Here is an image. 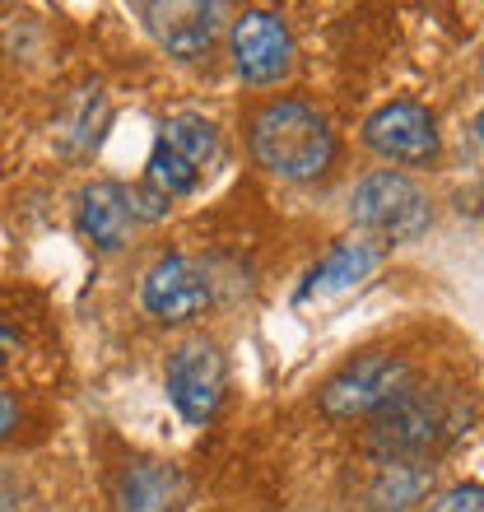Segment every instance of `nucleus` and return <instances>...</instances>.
<instances>
[{
  "instance_id": "nucleus-1",
  "label": "nucleus",
  "mask_w": 484,
  "mask_h": 512,
  "mask_svg": "<svg viewBox=\"0 0 484 512\" xmlns=\"http://www.w3.org/2000/svg\"><path fill=\"white\" fill-rule=\"evenodd\" d=\"M252 154L261 168L289 182H312L322 177L336 159V131L317 108L298 103V98H280L270 108L256 112L252 122Z\"/></svg>"
},
{
  "instance_id": "nucleus-2",
  "label": "nucleus",
  "mask_w": 484,
  "mask_h": 512,
  "mask_svg": "<svg viewBox=\"0 0 484 512\" xmlns=\"http://www.w3.org/2000/svg\"><path fill=\"white\" fill-rule=\"evenodd\" d=\"M461 433V410L443 387H405L368 424V452L382 466L391 461H424Z\"/></svg>"
},
{
  "instance_id": "nucleus-3",
  "label": "nucleus",
  "mask_w": 484,
  "mask_h": 512,
  "mask_svg": "<svg viewBox=\"0 0 484 512\" xmlns=\"http://www.w3.org/2000/svg\"><path fill=\"white\" fill-rule=\"evenodd\" d=\"M215 159H219V131L205 117H196V112H182V117H168L159 126L145 182L154 191H163L168 201L173 196H191Z\"/></svg>"
},
{
  "instance_id": "nucleus-4",
  "label": "nucleus",
  "mask_w": 484,
  "mask_h": 512,
  "mask_svg": "<svg viewBox=\"0 0 484 512\" xmlns=\"http://www.w3.org/2000/svg\"><path fill=\"white\" fill-rule=\"evenodd\" d=\"M350 215L359 229L387 238V243H415L419 233L429 229V196L410 182L405 173H368L350 196Z\"/></svg>"
},
{
  "instance_id": "nucleus-5",
  "label": "nucleus",
  "mask_w": 484,
  "mask_h": 512,
  "mask_svg": "<svg viewBox=\"0 0 484 512\" xmlns=\"http://www.w3.org/2000/svg\"><path fill=\"white\" fill-rule=\"evenodd\" d=\"M410 387V364L401 354H359L350 368H340L336 378L322 387V410L331 419H354V415H373L391 396H401Z\"/></svg>"
},
{
  "instance_id": "nucleus-6",
  "label": "nucleus",
  "mask_w": 484,
  "mask_h": 512,
  "mask_svg": "<svg viewBox=\"0 0 484 512\" xmlns=\"http://www.w3.org/2000/svg\"><path fill=\"white\" fill-rule=\"evenodd\" d=\"M224 387H229V364H224L219 345L191 340V345L173 350V359H168V401L177 405L182 419L205 424L224 401Z\"/></svg>"
},
{
  "instance_id": "nucleus-7",
  "label": "nucleus",
  "mask_w": 484,
  "mask_h": 512,
  "mask_svg": "<svg viewBox=\"0 0 484 512\" xmlns=\"http://www.w3.org/2000/svg\"><path fill=\"white\" fill-rule=\"evenodd\" d=\"M233 66L247 84H280L294 70V33L280 14L242 10L233 19Z\"/></svg>"
},
{
  "instance_id": "nucleus-8",
  "label": "nucleus",
  "mask_w": 484,
  "mask_h": 512,
  "mask_svg": "<svg viewBox=\"0 0 484 512\" xmlns=\"http://www.w3.org/2000/svg\"><path fill=\"white\" fill-rule=\"evenodd\" d=\"M363 145L405 168H424L438 159V122L419 103H387L363 122Z\"/></svg>"
},
{
  "instance_id": "nucleus-9",
  "label": "nucleus",
  "mask_w": 484,
  "mask_h": 512,
  "mask_svg": "<svg viewBox=\"0 0 484 512\" xmlns=\"http://www.w3.org/2000/svg\"><path fill=\"white\" fill-rule=\"evenodd\" d=\"M140 303L149 317H159L168 326L196 322L210 308V280L191 256H163L149 266L145 284H140Z\"/></svg>"
},
{
  "instance_id": "nucleus-10",
  "label": "nucleus",
  "mask_w": 484,
  "mask_h": 512,
  "mask_svg": "<svg viewBox=\"0 0 484 512\" xmlns=\"http://www.w3.org/2000/svg\"><path fill=\"white\" fill-rule=\"evenodd\" d=\"M149 33L159 38V47H168V56L177 61H201L210 52V42L219 33V5L205 0H173V5H140Z\"/></svg>"
},
{
  "instance_id": "nucleus-11",
  "label": "nucleus",
  "mask_w": 484,
  "mask_h": 512,
  "mask_svg": "<svg viewBox=\"0 0 484 512\" xmlns=\"http://www.w3.org/2000/svg\"><path fill=\"white\" fill-rule=\"evenodd\" d=\"M117 512H182L187 508V475L168 461H135L117 475Z\"/></svg>"
},
{
  "instance_id": "nucleus-12",
  "label": "nucleus",
  "mask_w": 484,
  "mask_h": 512,
  "mask_svg": "<svg viewBox=\"0 0 484 512\" xmlns=\"http://www.w3.org/2000/svg\"><path fill=\"white\" fill-rule=\"evenodd\" d=\"M131 201H126V187L117 182H94V187L80 191V233L98 252H117L131 238Z\"/></svg>"
},
{
  "instance_id": "nucleus-13",
  "label": "nucleus",
  "mask_w": 484,
  "mask_h": 512,
  "mask_svg": "<svg viewBox=\"0 0 484 512\" xmlns=\"http://www.w3.org/2000/svg\"><path fill=\"white\" fill-rule=\"evenodd\" d=\"M377 266V247L368 243H336L331 252L308 270V280L298 284L294 303H312V298H331V294H345L354 284Z\"/></svg>"
},
{
  "instance_id": "nucleus-14",
  "label": "nucleus",
  "mask_w": 484,
  "mask_h": 512,
  "mask_svg": "<svg viewBox=\"0 0 484 512\" xmlns=\"http://www.w3.org/2000/svg\"><path fill=\"white\" fill-rule=\"evenodd\" d=\"M429 485H433V466H424V461H391V466L377 471L368 503H373V512H405L410 503L429 494Z\"/></svg>"
},
{
  "instance_id": "nucleus-15",
  "label": "nucleus",
  "mask_w": 484,
  "mask_h": 512,
  "mask_svg": "<svg viewBox=\"0 0 484 512\" xmlns=\"http://www.w3.org/2000/svg\"><path fill=\"white\" fill-rule=\"evenodd\" d=\"M424 512H484V485H457L438 494Z\"/></svg>"
},
{
  "instance_id": "nucleus-16",
  "label": "nucleus",
  "mask_w": 484,
  "mask_h": 512,
  "mask_svg": "<svg viewBox=\"0 0 484 512\" xmlns=\"http://www.w3.org/2000/svg\"><path fill=\"white\" fill-rule=\"evenodd\" d=\"M126 201H131V215L135 219H163V215H168V196H163V191H154L149 182H140V187L126 191Z\"/></svg>"
},
{
  "instance_id": "nucleus-17",
  "label": "nucleus",
  "mask_w": 484,
  "mask_h": 512,
  "mask_svg": "<svg viewBox=\"0 0 484 512\" xmlns=\"http://www.w3.org/2000/svg\"><path fill=\"white\" fill-rule=\"evenodd\" d=\"M14 424H19V401H14L10 391L0 387V438H10Z\"/></svg>"
},
{
  "instance_id": "nucleus-18",
  "label": "nucleus",
  "mask_w": 484,
  "mask_h": 512,
  "mask_svg": "<svg viewBox=\"0 0 484 512\" xmlns=\"http://www.w3.org/2000/svg\"><path fill=\"white\" fill-rule=\"evenodd\" d=\"M10 354H19V336H14L10 326H0V364H5Z\"/></svg>"
},
{
  "instance_id": "nucleus-19",
  "label": "nucleus",
  "mask_w": 484,
  "mask_h": 512,
  "mask_svg": "<svg viewBox=\"0 0 484 512\" xmlns=\"http://www.w3.org/2000/svg\"><path fill=\"white\" fill-rule=\"evenodd\" d=\"M475 135H480V140H484V112H480V117H475Z\"/></svg>"
}]
</instances>
